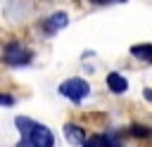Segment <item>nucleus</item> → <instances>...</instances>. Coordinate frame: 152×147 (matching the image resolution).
I'll return each instance as SVG.
<instances>
[{"mask_svg": "<svg viewBox=\"0 0 152 147\" xmlns=\"http://www.w3.org/2000/svg\"><path fill=\"white\" fill-rule=\"evenodd\" d=\"M17 128L21 133L19 147H55V135L48 126H43L38 121H31L26 116H19Z\"/></svg>", "mask_w": 152, "mask_h": 147, "instance_id": "obj_1", "label": "nucleus"}, {"mask_svg": "<svg viewBox=\"0 0 152 147\" xmlns=\"http://www.w3.org/2000/svg\"><path fill=\"white\" fill-rule=\"evenodd\" d=\"M88 92H90V85H88L83 78H66V81L59 85V95H64L66 100H71V102H76V104H81V102L88 97Z\"/></svg>", "mask_w": 152, "mask_h": 147, "instance_id": "obj_2", "label": "nucleus"}, {"mask_svg": "<svg viewBox=\"0 0 152 147\" xmlns=\"http://www.w3.org/2000/svg\"><path fill=\"white\" fill-rule=\"evenodd\" d=\"M5 62L10 64V66H26L28 62H31V52L26 50V47H21V45H17V43H12V45H7L5 47Z\"/></svg>", "mask_w": 152, "mask_h": 147, "instance_id": "obj_3", "label": "nucleus"}, {"mask_svg": "<svg viewBox=\"0 0 152 147\" xmlns=\"http://www.w3.org/2000/svg\"><path fill=\"white\" fill-rule=\"evenodd\" d=\"M66 24H69L66 12H52V14H50V17L43 21V28H45L48 33H57V31H62Z\"/></svg>", "mask_w": 152, "mask_h": 147, "instance_id": "obj_4", "label": "nucleus"}, {"mask_svg": "<svg viewBox=\"0 0 152 147\" xmlns=\"http://www.w3.org/2000/svg\"><path fill=\"white\" fill-rule=\"evenodd\" d=\"M107 85H109V90H112V92H116V95H121V92H126V90H128V81H126L119 71H112V74L107 76Z\"/></svg>", "mask_w": 152, "mask_h": 147, "instance_id": "obj_5", "label": "nucleus"}, {"mask_svg": "<svg viewBox=\"0 0 152 147\" xmlns=\"http://www.w3.org/2000/svg\"><path fill=\"white\" fill-rule=\"evenodd\" d=\"M64 138H66L71 145H83V142H86V133H83L81 126H76V123H66V126H64Z\"/></svg>", "mask_w": 152, "mask_h": 147, "instance_id": "obj_6", "label": "nucleus"}, {"mask_svg": "<svg viewBox=\"0 0 152 147\" xmlns=\"http://www.w3.org/2000/svg\"><path fill=\"white\" fill-rule=\"evenodd\" d=\"M131 55L138 57V59H147V62H150V57H152V45H150V43H145V45H133V47H131Z\"/></svg>", "mask_w": 152, "mask_h": 147, "instance_id": "obj_7", "label": "nucleus"}, {"mask_svg": "<svg viewBox=\"0 0 152 147\" xmlns=\"http://www.w3.org/2000/svg\"><path fill=\"white\" fill-rule=\"evenodd\" d=\"M83 147H109V138L107 135H93L83 142Z\"/></svg>", "mask_w": 152, "mask_h": 147, "instance_id": "obj_8", "label": "nucleus"}, {"mask_svg": "<svg viewBox=\"0 0 152 147\" xmlns=\"http://www.w3.org/2000/svg\"><path fill=\"white\" fill-rule=\"evenodd\" d=\"M131 133H133V135H138V138H145V135H150V128H145V126H133V128H131Z\"/></svg>", "mask_w": 152, "mask_h": 147, "instance_id": "obj_9", "label": "nucleus"}, {"mask_svg": "<svg viewBox=\"0 0 152 147\" xmlns=\"http://www.w3.org/2000/svg\"><path fill=\"white\" fill-rule=\"evenodd\" d=\"M12 104H14L12 95H0V107H12Z\"/></svg>", "mask_w": 152, "mask_h": 147, "instance_id": "obj_10", "label": "nucleus"}, {"mask_svg": "<svg viewBox=\"0 0 152 147\" xmlns=\"http://www.w3.org/2000/svg\"><path fill=\"white\" fill-rule=\"evenodd\" d=\"M142 95H145V100H147V102L152 100V90H150V88H145V92H142Z\"/></svg>", "mask_w": 152, "mask_h": 147, "instance_id": "obj_11", "label": "nucleus"}, {"mask_svg": "<svg viewBox=\"0 0 152 147\" xmlns=\"http://www.w3.org/2000/svg\"><path fill=\"white\" fill-rule=\"evenodd\" d=\"M93 5H107V2H114V0H90Z\"/></svg>", "mask_w": 152, "mask_h": 147, "instance_id": "obj_12", "label": "nucleus"}, {"mask_svg": "<svg viewBox=\"0 0 152 147\" xmlns=\"http://www.w3.org/2000/svg\"><path fill=\"white\" fill-rule=\"evenodd\" d=\"M121 2H124V0H121Z\"/></svg>", "mask_w": 152, "mask_h": 147, "instance_id": "obj_13", "label": "nucleus"}]
</instances>
